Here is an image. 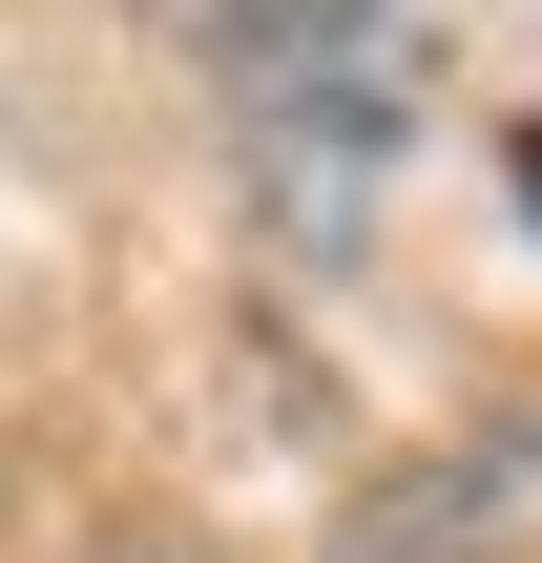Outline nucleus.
I'll use <instances>...</instances> for the list:
<instances>
[{"label":"nucleus","mask_w":542,"mask_h":563,"mask_svg":"<svg viewBox=\"0 0 542 563\" xmlns=\"http://www.w3.org/2000/svg\"><path fill=\"white\" fill-rule=\"evenodd\" d=\"M209 42H230V104H251V146L292 167V209H355V188L397 167V104H418V63H397V21H376V0H230Z\"/></svg>","instance_id":"1"},{"label":"nucleus","mask_w":542,"mask_h":563,"mask_svg":"<svg viewBox=\"0 0 542 563\" xmlns=\"http://www.w3.org/2000/svg\"><path fill=\"white\" fill-rule=\"evenodd\" d=\"M501 501H542V439H480V460H418V481H376L334 563H480V543H501Z\"/></svg>","instance_id":"2"},{"label":"nucleus","mask_w":542,"mask_h":563,"mask_svg":"<svg viewBox=\"0 0 542 563\" xmlns=\"http://www.w3.org/2000/svg\"><path fill=\"white\" fill-rule=\"evenodd\" d=\"M522 209H542V125H522Z\"/></svg>","instance_id":"3"}]
</instances>
